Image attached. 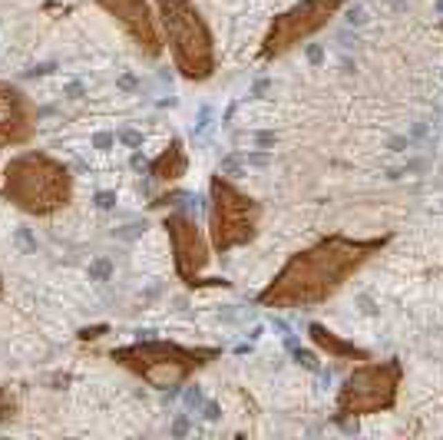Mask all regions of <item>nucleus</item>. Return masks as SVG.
Here are the masks:
<instances>
[{
	"label": "nucleus",
	"mask_w": 443,
	"mask_h": 440,
	"mask_svg": "<svg viewBox=\"0 0 443 440\" xmlns=\"http://www.w3.org/2000/svg\"><path fill=\"white\" fill-rule=\"evenodd\" d=\"M218 172H222V176H238V172H242V163H238V159H222Z\"/></svg>",
	"instance_id": "nucleus-17"
},
{
	"label": "nucleus",
	"mask_w": 443,
	"mask_h": 440,
	"mask_svg": "<svg viewBox=\"0 0 443 440\" xmlns=\"http://www.w3.org/2000/svg\"><path fill=\"white\" fill-rule=\"evenodd\" d=\"M33 133H37V109L30 96L14 83L0 80V149L23 146L30 143Z\"/></svg>",
	"instance_id": "nucleus-10"
},
{
	"label": "nucleus",
	"mask_w": 443,
	"mask_h": 440,
	"mask_svg": "<svg viewBox=\"0 0 443 440\" xmlns=\"http://www.w3.org/2000/svg\"><path fill=\"white\" fill-rule=\"evenodd\" d=\"M113 143H116L113 133H96V136H93V146H96V149H109Z\"/></svg>",
	"instance_id": "nucleus-19"
},
{
	"label": "nucleus",
	"mask_w": 443,
	"mask_h": 440,
	"mask_svg": "<svg viewBox=\"0 0 443 440\" xmlns=\"http://www.w3.org/2000/svg\"><path fill=\"white\" fill-rule=\"evenodd\" d=\"M218 354H222L218 348H182V345H172V341L139 338L136 345L113 351V361L139 374L146 384L169 391V387H179L182 381H189L202 365H209Z\"/></svg>",
	"instance_id": "nucleus-4"
},
{
	"label": "nucleus",
	"mask_w": 443,
	"mask_h": 440,
	"mask_svg": "<svg viewBox=\"0 0 443 440\" xmlns=\"http://www.w3.org/2000/svg\"><path fill=\"white\" fill-rule=\"evenodd\" d=\"M3 196L27 215H53L70 205L73 176L46 152H23L3 166Z\"/></svg>",
	"instance_id": "nucleus-2"
},
{
	"label": "nucleus",
	"mask_w": 443,
	"mask_h": 440,
	"mask_svg": "<svg viewBox=\"0 0 443 440\" xmlns=\"http://www.w3.org/2000/svg\"><path fill=\"white\" fill-rule=\"evenodd\" d=\"M440 27H443V24H440Z\"/></svg>",
	"instance_id": "nucleus-30"
},
{
	"label": "nucleus",
	"mask_w": 443,
	"mask_h": 440,
	"mask_svg": "<svg viewBox=\"0 0 443 440\" xmlns=\"http://www.w3.org/2000/svg\"><path fill=\"white\" fill-rule=\"evenodd\" d=\"M308 334H311V341L318 345L321 351H328L331 358H357V361H370V354H367L364 348H357L354 341H344L341 334H334L331 328H324V324H311L308 328Z\"/></svg>",
	"instance_id": "nucleus-12"
},
{
	"label": "nucleus",
	"mask_w": 443,
	"mask_h": 440,
	"mask_svg": "<svg viewBox=\"0 0 443 440\" xmlns=\"http://www.w3.org/2000/svg\"><path fill=\"white\" fill-rule=\"evenodd\" d=\"M116 205V192H96V209H113Z\"/></svg>",
	"instance_id": "nucleus-18"
},
{
	"label": "nucleus",
	"mask_w": 443,
	"mask_h": 440,
	"mask_svg": "<svg viewBox=\"0 0 443 440\" xmlns=\"http://www.w3.org/2000/svg\"><path fill=\"white\" fill-rule=\"evenodd\" d=\"M308 57L318 63V60H321V46H308Z\"/></svg>",
	"instance_id": "nucleus-26"
},
{
	"label": "nucleus",
	"mask_w": 443,
	"mask_h": 440,
	"mask_svg": "<svg viewBox=\"0 0 443 440\" xmlns=\"http://www.w3.org/2000/svg\"><path fill=\"white\" fill-rule=\"evenodd\" d=\"M120 86H122V90H133V86H136V80H133V76H122Z\"/></svg>",
	"instance_id": "nucleus-27"
},
{
	"label": "nucleus",
	"mask_w": 443,
	"mask_h": 440,
	"mask_svg": "<svg viewBox=\"0 0 443 440\" xmlns=\"http://www.w3.org/2000/svg\"><path fill=\"white\" fill-rule=\"evenodd\" d=\"M185 169H189V156L182 149V139H172L169 149H162L149 163V172H153L155 183H179L185 176Z\"/></svg>",
	"instance_id": "nucleus-11"
},
{
	"label": "nucleus",
	"mask_w": 443,
	"mask_h": 440,
	"mask_svg": "<svg viewBox=\"0 0 443 440\" xmlns=\"http://www.w3.org/2000/svg\"><path fill=\"white\" fill-rule=\"evenodd\" d=\"M120 139L126 143V146H133V149H136V146H142V136H139V133H133V129H122Z\"/></svg>",
	"instance_id": "nucleus-21"
},
{
	"label": "nucleus",
	"mask_w": 443,
	"mask_h": 440,
	"mask_svg": "<svg viewBox=\"0 0 443 440\" xmlns=\"http://www.w3.org/2000/svg\"><path fill=\"white\" fill-rule=\"evenodd\" d=\"M400 381H404V367H400L397 358L357 365L337 391V417H354L357 421L367 414L390 410L397 404Z\"/></svg>",
	"instance_id": "nucleus-6"
},
{
	"label": "nucleus",
	"mask_w": 443,
	"mask_h": 440,
	"mask_svg": "<svg viewBox=\"0 0 443 440\" xmlns=\"http://www.w3.org/2000/svg\"><path fill=\"white\" fill-rule=\"evenodd\" d=\"M129 163H133V169H146V166H149L142 152H133V159H129Z\"/></svg>",
	"instance_id": "nucleus-25"
},
{
	"label": "nucleus",
	"mask_w": 443,
	"mask_h": 440,
	"mask_svg": "<svg viewBox=\"0 0 443 440\" xmlns=\"http://www.w3.org/2000/svg\"><path fill=\"white\" fill-rule=\"evenodd\" d=\"M294 358H298V365H305L308 371H318V367H321V365H318V354H311V351L298 348V351H294Z\"/></svg>",
	"instance_id": "nucleus-16"
},
{
	"label": "nucleus",
	"mask_w": 443,
	"mask_h": 440,
	"mask_svg": "<svg viewBox=\"0 0 443 440\" xmlns=\"http://www.w3.org/2000/svg\"><path fill=\"white\" fill-rule=\"evenodd\" d=\"M14 410H17V401H14V394H10V387H0V424L10 421Z\"/></svg>",
	"instance_id": "nucleus-13"
},
{
	"label": "nucleus",
	"mask_w": 443,
	"mask_h": 440,
	"mask_svg": "<svg viewBox=\"0 0 443 440\" xmlns=\"http://www.w3.org/2000/svg\"><path fill=\"white\" fill-rule=\"evenodd\" d=\"M185 430H189V424H185V421H176V427H172V434H179V437H182Z\"/></svg>",
	"instance_id": "nucleus-28"
},
{
	"label": "nucleus",
	"mask_w": 443,
	"mask_h": 440,
	"mask_svg": "<svg viewBox=\"0 0 443 440\" xmlns=\"http://www.w3.org/2000/svg\"><path fill=\"white\" fill-rule=\"evenodd\" d=\"M142 228L146 226H126V228L116 232V239H136V235H142Z\"/></svg>",
	"instance_id": "nucleus-22"
},
{
	"label": "nucleus",
	"mask_w": 443,
	"mask_h": 440,
	"mask_svg": "<svg viewBox=\"0 0 443 440\" xmlns=\"http://www.w3.org/2000/svg\"><path fill=\"white\" fill-rule=\"evenodd\" d=\"M166 232H169V242H172V262H176V275L182 278L189 288L196 285H209L202 282L199 275L205 272L209 265V239L202 235L199 222L192 219L189 212H172L166 215Z\"/></svg>",
	"instance_id": "nucleus-8"
},
{
	"label": "nucleus",
	"mask_w": 443,
	"mask_h": 440,
	"mask_svg": "<svg viewBox=\"0 0 443 440\" xmlns=\"http://www.w3.org/2000/svg\"><path fill=\"white\" fill-rule=\"evenodd\" d=\"M440 10H443V0H440Z\"/></svg>",
	"instance_id": "nucleus-29"
},
{
	"label": "nucleus",
	"mask_w": 443,
	"mask_h": 440,
	"mask_svg": "<svg viewBox=\"0 0 443 440\" xmlns=\"http://www.w3.org/2000/svg\"><path fill=\"white\" fill-rule=\"evenodd\" d=\"M367 14H364V7L361 3H354V7H348V24H364Z\"/></svg>",
	"instance_id": "nucleus-20"
},
{
	"label": "nucleus",
	"mask_w": 443,
	"mask_h": 440,
	"mask_svg": "<svg viewBox=\"0 0 443 440\" xmlns=\"http://www.w3.org/2000/svg\"><path fill=\"white\" fill-rule=\"evenodd\" d=\"M162 40L172 50V63L185 80H209L215 73L212 30L192 0H155Z\"/></svg>",
	"instance_id": "nucleus-3"
},
{
	"label": "nucleus",
	"mask_w": 443,
	"mask_h": 440,
	"mask_svg": "<svg viewBox=\"0 0 443 440\" xmlns=\"http://www.w3.org/2000/svg\"><path fill=\"white\" fill-rule=\"evenodd\" d=\"M387 242H390V235H381V239L328 235L305 252L291 255L285 262V268L275 275V282L258 295V302L265 308H314V304H324Z\"/></svg>",
	"instance_id": "nucleus-1"
},
{
	"label": "nucleus",
	"mask_w": 443,
	"mask_h": 440,
	"mask_svg": "<svg viewBox=\"0 0 443 440\" xmlns=\"http://www.w3.org/2000/svg\"><path fill=\"white\" fill-rule=\"evenodd\" d=\"M109 17H116L122 30L129 33V40L139 46L142 57L149 60H159L162 57V27H159V17L153 14L149 0H96Z\"/></svg>",
	"instance_id": "nucleus-9"
},
{
	"label": "nucleus",
	"mask_w": 443,
	"mask_h": 440,
	"mask_svg": "<svg viewBox=\"0 0 443 440\" xmlns=\"http://www.w3.org/2000/svg\"><path fill=\"white\" fill-rule=\"evenodd\" d=\"M109 275H113V265H109L106 258H96V262L90 265V278H93V282H106Z\"/></svg>",
	"instance_id": "nucleus-14"
},
{
	"label": "nucleus",
	"mask_w": 443,
	"mask_h": 440,
	"mask_svg": "<svg viewBox=\"0 0 443 440\" xmlns=\"http://www.w3.org/2000/svg\"><path fill=\"white\" fill-rule=\"evenodd\" d=\"M182 401H185V407H189V410H199L202 404H205V397H202L199 387H185V397H182Z\"/></svg>",
	"instance_id": "nucleus-15"
},
{
	"label": "nucleus",
	"mask_w": 443,
	"mask_h": 440,
	"mask_svg": "<svg viewBox=\"0 0 443 440\" xmlns=\"http://www.w3.org/2000/svg\"><path fill=\"white\" fill-rule=\"evenodd\" d=\"M261 205L252 196L218 172L209 185V242L215 252H232L238 245H248L258 232Z\"/></svg>",
	"instance_id": "nucleus-5"
},
{
	"label": "nucleus",
	"mask_w": 443,
	"mask_h": 440,
	"mask_svg": "<svg viewBox=\"0 0 443 440\" xmlns=\"http://www.w3.org/2000/svg\"><path fill=\"white\" fill-rule=\"evenodd\" d=\"M202 417H205V421H218L222 410H218V404H202Z\"/></svg>",
	"instance_id": "nucleus-23"
},
{
	"label": "nucleus",
	"mask_w": 443,
	"mask_h": 440,
	"mask_svg": "<svg viewBox=\"0 0 443 440\" xmlns=\"http://www.w3.org/2000/svg\"><path fill=\"white\" fill-rule=\"evenodd\" d=\"M348 7V0H301L281 17H275V24L268 27L265 40H261V60H275L281 53L294 50L298 44H305L308 37H314L324 30L341 10Z\"/></svg>",
	"instance_id": "nucleus-7"
},
{
	"label": "nucleus",
	"mask_w": 443,
	"mask_h": 440,
	"mask_svg": "<svg viewBox=\"0 0 443 440\" xmlns=\"http://www.w3.org/2000/svg\"><path fill=\"white\" fill-rule=\"evenodd\" d=\"M63 93H66L70 100H79L86 90H83V83H66V86H63Z\"/></svg>",
	"instance_id": "nucleus-24"
}]
</instances>
